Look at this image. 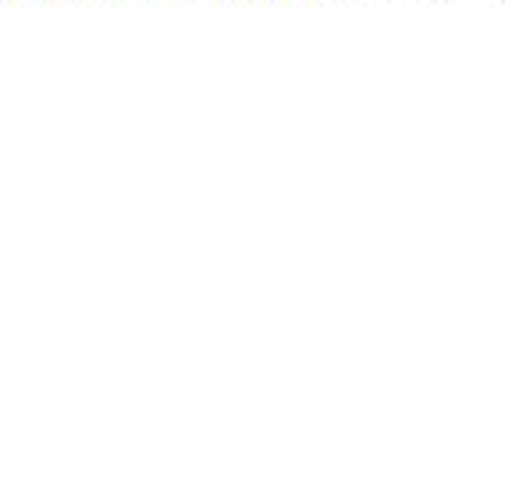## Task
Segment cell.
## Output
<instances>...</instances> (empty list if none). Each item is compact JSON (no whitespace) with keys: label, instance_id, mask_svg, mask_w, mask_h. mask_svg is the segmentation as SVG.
I'll use <instances>...</instances> for the list:
<instances>
[]
</instances>
